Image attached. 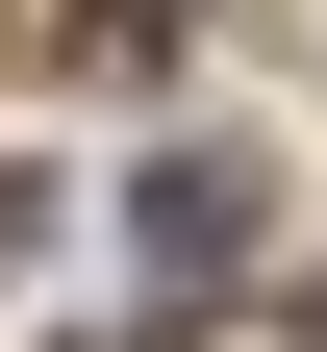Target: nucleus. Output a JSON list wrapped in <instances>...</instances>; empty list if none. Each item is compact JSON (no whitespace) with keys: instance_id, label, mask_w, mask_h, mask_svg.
I'll list each match as a JSON object with an SVG mask.
<instances>
[{"instance_id":"nucleus-1","label":"nucleus","mask_w":327,"mask_h":352,"mask_svg":"<svg viewBox=\"0 0 327 352\" xmlns=\"http://www.w3.org/2000/svg\"><path fill=\"white\" fill-rule=\"evenodd\" d=\"M126 227H151V277H226V252H252V176H226V151H151Z\"/></svg>"}]
</instances>
